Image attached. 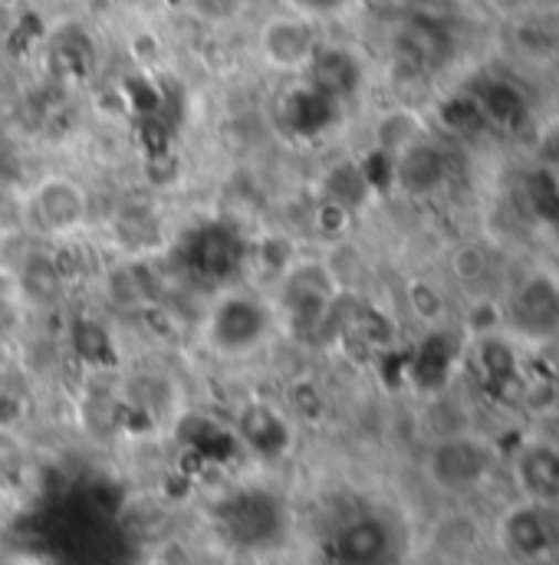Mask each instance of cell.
<instances>
[{
	"instance_id": "5b68a950",
	"label": "cell",
	"mask_w": 559,
	"mask_h": 565,
	"mask_svg": "<svg viewBox=\"0 0 559 565\" xmlns=\"http://www.w3.org/2000/svg\"><path fill=\"white\" fill-rule=\"evenodd\" d=\"M238 434L247 444V450H254L267 460H277L293 447V422L274 405H264V402H251L241 408Z\"/></svg>"
},
{
	"instance_id": "8992f818",
	"label": "cell",
	"mask_w": 559,
	"mask_h": 565,
	"mask_svg": "<svg viewBox=\"0 0 559 565\" xmlns=\"http://www.w3.org/2000/svg\"><path fill=\"white\" fill-rule=\"evenodd\" d=\"M306 83L313 93L326 96L329 103L349 96L359 83V66L356 60L346 53V50H336V46H319L313 63L306 66Z\"/></svg>"
},
{
	"instance_id": "9c48e42d",
	"label": "cell",
	"mask_w": 559,
	"mask_h": 565,
	"mask_svg": "<svg viewBox=\"0 0 559 565\" xmlns=\"http://www.w3.org/2000/svg\"><path fill=\"white\" fill-rule=\"evenodd\" d=\"M395 181L412 194H424V191L437 188V181H441V151H434L424 139L412 141L409 148H402L395 154Z\"/></svg>"
},
{
	"instance_id": "277c9868",
	"label": "cell",
	"mask_w": 559,
	"mask_h": 565,
	"mask_svg": "<svg viewBox=\"0 0 559 565\" xmlns=\"http://www.w3.org/2000/svg\"><path fill=\"white\" fill-rule=\"evenodd\" d=\"M319 46L323 43H319L316 23L293 10H280L274 17H267L254 36L257 60L280 76H303Z\"/></svg>"
},
{
	"instance_id": "30bf717a",
	"label": "cell",
	"mask_w": 559,
	"mask_h": 565,
	"mask_svg": "<svg viewBox=\"0 0 559 565\" xmlns=\"http://www.w3.org/2000/svg\"><path fill=\"white\" fill-rule=\"evenodd\" d=\"M419 139V119H415L412 113H389V116L379 122V129H376V145H379V151H386V154H392V158H395L402 148H409L412 141Z\"/></svg>"
},
{
	"instance_id": "e0dca14e",
	"label": "cell",
	"mask_w": 559,
	"mask_h": 565,
	"mask_svg": "<svg viewBox=\"0 0 559 565\" xmlns=\"http://www.w3.org/2000/svg\"><path fill=\"white\" fill-rule=\"evenodd\" d=\"M13 365V352H10V345H7V339L0 335V379L7 375V369Z\"/></svg>"
},
{
	"instance_id": "2e32d148",
	"label": "cell",
	"mask_w": 559,
	"mask_h": 565,
	"mask_svg": "<svg viewBox=\"0 0 559 565\" xmlns=\"http://www.w3.org/2000/svg\"><path fill=\"white\" fill-rule=\"evenodd\" d=\"M487 270V260H484V254L477 250V247H461L457 254H454V277L457 280H474V277H481Z\"/></svg>"
},
{
	"instance_id": "5bb4252c",
	"label": "cell",
	"mask_w": 559,
	"mask_h": 565,
	"mask_svg": "<svg viewBox=\"0 0 559 565\" xmlns=\"http://www.w3.org/2000/svg\"><path fill=\"white\" fill-rule=\"evenodd\" d=\"M283 3H286V10L319 23V20H333L339 13H346L356 0H283Z\"/></svg>"
},
{
	"instance_id": "7c38bea8",
	"label": "cell",
	"mask_w": 559,
	"mask_h": 565,
	"mask_svg": "<svg viewBox=\"0 0 559 565\" xmlns=\"http://www.w3.org/2000/svg\"><path fill=\"white\" fill-rule=\"evenodd\" d=\"M286 405H289V418L319 422V415H323V388L313 379H293L286 385Z\"/></svg>"
},
{
	"instance_id": "52a82bcc",
	"label": "cell",
	"mask_w": 559,
	"mask_h": 565,
	"mask_svg": "<svg viewBox=\"0 0 559 565\" xmlns=\"http://www.w3.org/2000/svg\"><path fill=\"white\" fill-rule=\"evenodd\" d=\"M17 282H20V296L23 306H36L46 309L63 296V267L56 257L50 254H30L23 267H17Z\"/></svg>"
},
{
	"instance_id": "6da1fadb",
	"label": "cell",
	"mask_w": 559,
	"mask_h": 565,
	"mask_svg": "<svg viewBox=\"0 0 559 565\" xmlns=\"http://www.w3.org/2000/svg\"><path fill=\"white\" fill-rule=\"evenodd\" d=\"M277 322L274 299L254 289H224L201 319V345L221 362H244L271 345Z\"/></svg>"
},
{
	"instance_id": "9a60e30c",
	"label": "cell",
	"mask_w": 559,
	"mask_h": 565,
	"mask_svg": "<svg viewBox=\"0 0 559 565\" xmlns=\"http://www.w3.org/2000/svg\"><path fill=\"white\" fill-rule=\"evenodd\" d=\"M27 418V398L20 392H3L0 388V434L17 430Z\"/></svg>"
},
{
	"instance_id": "ac0fdd59",
	"label": "cell",
	"mask_w": 559,
	"mask_h": 565,
	"mask_svg": "<svg viewBox=\"0 0 559 565\" xmlns=\"http://www.w3.org/2000/svg\"><path fill=\"white\" fill-rule=\"evenodd\" d=\"M0 513H3V497H0Z\"/></svg>"
},
{
	"instance_id": "7a4b0ae2",
	"label": "cell",
	"mask_w": 559,
	"mask_h": 565,
	"mask_svg": "<svg viewBox=\"0 0 559 565\" xmlns=\"http://www.w3.org/2000/svg\"><path fill=\"white\" fill-rule=\"evenodd\" d=\"M33 227L50 241H73L89 227L93 217V198L86 184L66 171H50L33 181L23 201Z\"/></svg>"
},
{
	"instance_id": "8fae6325",
	"label": "cell",
	"mask_w": 559,
	"mask_h": 565,
	"mask_svg": "<svg viewBox=\"0 0 559 565\" xmlns=\"http://www.w3.org/2000/svg\"><path fill=\"white\" fill-rule=\"evenodd\" d=\"M379 543H382V536H379V530L372 526V520H359V523H352L349 530H342V536H339V553H342V559H349L352 565H366L376 556Z\"/></svg>"
},
{
	"instance_id": "4fadbf2b",
	"label": "cell",
	"mask_w": 559,
	"mask_h": 565,
	"mask_svg": "<svg viewBox=\"0 0 559 565\" xmlns=\"http://www.w3.org/2000/svg\"><path fill=\"white\" fill-rule=\"evenodd\" d=\"M405 299L412 306V312L421 322H437L444 316V296L434 282L428 280H409L405 286Z\"/></svg>"
},
{
	"instance_id": "ba28073f",
	"label": "cell",
	"mask_w": 559,
	"mask_h": 565,
	"mask_svg": "<svg viewBox=\"0 0 559 565\" xmlns=\"http://www.w3.org/2000/svg\"><path fill=\"white\" fill-rule=\"evenodd\" d=\"M431 477L437 487H447V490H457L464 483H471L477 473H481V460L474 454V447L467 440H441L431 454V463H428Z\"/></svg>"
},
{
	"instance_id": "3957f363",
	"label": "cell",
	"mask_w": 559,
	"mask_h": 565,
	"mask_svg": "<svg viewBox=\"0 0 559 565\" xmlns=\"http://www.w3.org/2000/svg\"><path fill=\"white\" fill-rule=\"evenodd\" d=\"M339 299V289L326 270L323 257H296L277 277V316L289 319L299 329H316L333 302Z\"/></svg>"
}]
</instances>
